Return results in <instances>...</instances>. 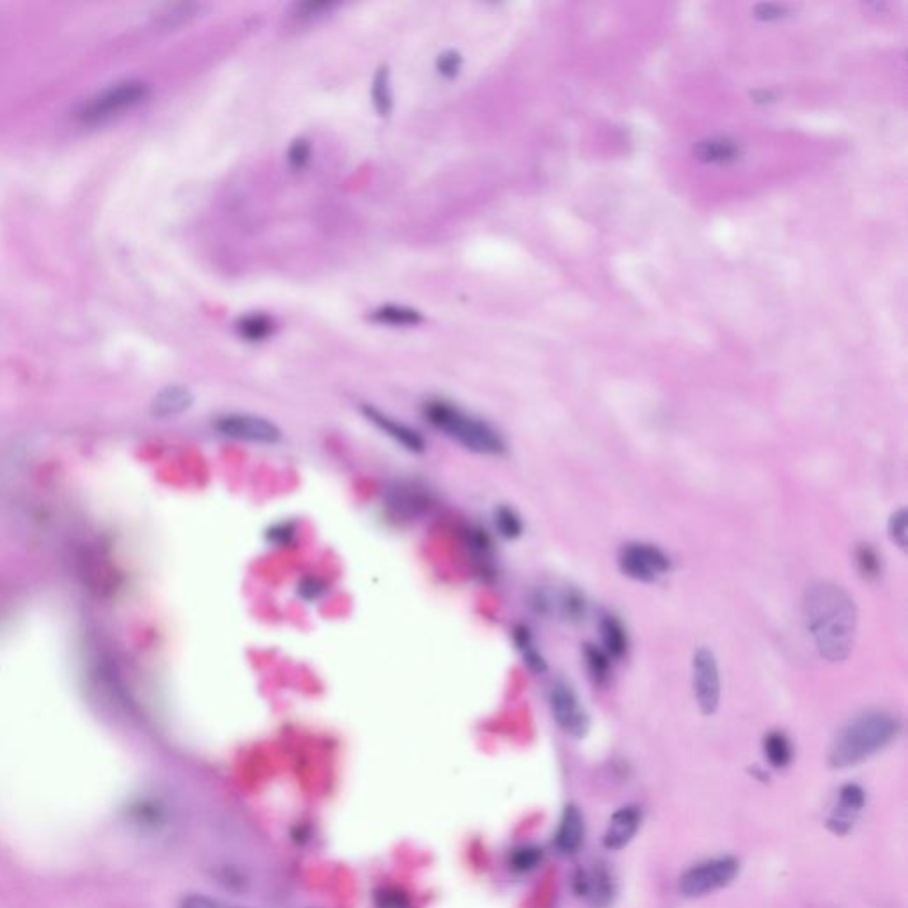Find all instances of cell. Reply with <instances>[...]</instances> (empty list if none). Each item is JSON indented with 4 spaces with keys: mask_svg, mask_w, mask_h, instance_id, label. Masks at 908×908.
<instances>
[{
    "mask_svg": "<svg viewBox=\"0 0 908 908\" xmlns=\"http://www.w3.org/2000/svg\"><path fill=\"white\" fill-rule=\"evenodd\" d=\"M804 621L816 650L829 662H843L854 650L857 611L845 589L830 582L809 586L804 595Z\"/></svg>",
    "mask_w": 908,
    "mask_h": 908,
    "instance_id": "cell-1",
    "label": "cell"
},
{
    "mask_svg": "<svg viewBox=\"0 0 908 908\" xmlns=\"http://www.w3.org/2000/svg\"><path fill=\"white\" fill-rule=\"evenodd\" d=\"M424 421L454 440L458 446L481 456H504L508 444L501 431L478 415L454 405L444 398H430L421 407Z\"/></svg>",
    "mask_w": 908,
    "mask_h": 908,
    "instance_id": "cell-2",
    "label": "cell"
},
{
    "mask_svg": "<svg viewBox=\"0 0 908 908\" xmlns=\"http://www.w3.org/2000/svg\"><path fill=\"white\" fill-rule=\"evenodd\" d=\"M901 722L889 712H866L839 731L829 749V765L836 770L857 767L884 751L900 735Z\"/></svg>",
    "mask_w": 908,
    "mask_h": 908,
    "instance_id": "cell-3",
    "label": "cell"
},
{
    "mask_svg": "<svg viewBox=\"0 0 908 908\" xmlns=\"http://www.w3.org/2000/svg\"><path fill=\"white\" fill-rule=\"evenodd\" d=\"M742 869V862L735 855H717L712 859L692 864L681 873L678 891L683 898L697 900L717 893L733 884Z\"/></svg>",
    "mask_w": 908,
    "mask_h": 908,
    "instance_id": "cell-4",
    "label": "cell"
},
{
    "mask_svg": "<svg viewBox=\"0 0 908 908\" xmlns=\"http://www.w3.org/2000/svg\"><path fill=\"white\" fill-rule=\"evenodd\" d=\"M149 96V86L142 80H125L103 89L89 98L77 112V119L84 125L102 123L125 110L134 109Z\"/></svg>",
    "mask_w": 908,
    "mask_h": 908,
    "instance_id": "cell-5",
    "label": "cell"
},
{
    "mask_svg": "<svg viewBox=\"0 0 908 908\" xmlns=\"http://www.w3.org/2000/svg\"><path fill=\"white\" fill-rule=\"evenodd\" d=\"M213 430L226 439L258 446H275L282 440V431L277 424L261 415L245 412H227L215 417Z\"/></svg>",
    "mask_w": 908,
    "mask_h": 908,
    "instance_id": "cell-6",
    "label": "cell"
},
{
    "mask_svg": "<svg viewBox=\"0 0 908 908\" xmlns=\"http://www.w3.org/2000/svg\"><path fill=\"white\" fill-rule=\"evenodd\" d=\"M619 568L630 579L655 582L671 570V559L655 545L628 543L619 552Z\"/></svg>",
    "mask_w": 908,
    "mask_h": 908,
    "instance_id": "cell-7",
    "label": "cell"
},
{
    "mask_svg": "<svg viewBox=\"0 0 908 908\" xmlns=\"http://www.w3.org/2000/svg\"><path fill=\"white\" fill-rule=\"evenodd\" d=\"M692 681L697 706L703 715H713L721 703V674L712 650L699 648L692 660Z\"/></svg>",
    "mask_w": 908,
    "mask_h": 908,
    "instance_id": "cell-8",
    "label": "cell"
},
{
    "mask_svg": "<svg viewBox=\"0 0 908 908\" xmlns=\"http://www.w3.org/2000/svg\"><path fill=\"white\" fill-rule=\"evenodd\" d=\"M548 703H550L554 721L566 735L573 736V738H584L588 735L589 726H591L589 715L580 705L579 697L568 683L556 681L548 692Z\"/></svg>",
    "mask_w": 908,
    "mask_h": 908,
    "instance_id": "cell-9",
    "label": "cell"
},
{
    "mask_svg": "<svg viewBox=\"0 0 908 908\" xmlns=\"http://www.w3.org/2000/svg\"><path fill=\"white\" fill-rule=\"evenodd\" d=\"M126 822L144 836H158L171 825V807L153 793L135 797L126 807Z\"/></svg>",
    "mask_w": 908,
    "mask_h": 908,
    "instance_id": "cell-10",
    "label": "cell"
},
{
    "mask_svg": "<svg viewBox=\"0 0 908 908\" xmlns=\"http://www.w3.org/2000/svg\"><path fill=\"white\" fill-rule=\"evenodd\" d=\"M866 802H868L866 791L859 784L848 783L841 786L836 804L832 807L830 815L827 816V822H825L827 829L836 836H846L850 830L854 829L855 823L866 807Z\"/></svg>",
    "mask_w": 908,
    "mask_h": 908,
    "instance_id": "cell-11",
    "label": "cell"
},
{
    "mask_svg": "<svg viewBox=\"0 0 908 908\" xmlns=\"http://www.w3.org/2000/svg\"><path fill=\"white\" fill-rule=\"evenodd\" d=\"M361 414L366 417L368 423L375 426L376 430L385 433L389 439L394 440L398 446L407 449L410 453L419 454L426 449V440H424L423 435L419 431L414 430L408 424L401 423L398 419H394L392 415L385 414L384 410L364 403V405H361Z\"/></svg>",
    "mask_w": 908,
    "mask_h": 908,
    "instance_id": "cell-12",
    "label": "cell"
},
{
    "mask_svg": "<svg viewBox=\"0 0 908 908\" xmlns=\"http://www.w3.org/2000/svg\"><path fill=\"white\" fill-rule=\"evenodd\" d=\"M642 809L635 804L619 807L618 811L611 816L607 829L603 832L602 845L609 852H619L625 850L632 841H634L637 832L641 830Z\"/></svg>",
    "mask_w": 908,
    "mask_h": 908,
    "instance_id": "cell-13",
    "label": "cell"
},
{
    "mask_svg": "<svg viewBox=\"0 0 908 908\" xmlns=\"http://www.w3.org/2000/svg\"><path fill=\"white\" fill-rule=\"evenodd\" d=\"M586 836V823L580 809L573 804L564 807L563 815L559 818L556 834H554V848L561 855H575L584 845Z\"/></svg>",
    "mask_w": 908,
    "mask_h": 908,
    "instance_id": "cell-14",
    "label": "cell"
},
{
    "mask_svg": "<svg viewBox=\"0 0 908 908\" xmlns=\"http://www.w3.org/2000/svg\"><path fill=\"white\" fill-rule=\"evenodd\" d=\"M616 898V880L612 875L611 869L607 864L598 862L595 868L588 871V891H586V900L591 901L595 908L611 907L612 901Z\"/></svg>",
    "mask_w": 908,
    "mask_h": 908,
    "instance_id": "cell-15",
    "label": "cell"
},
{
    "mask_svg": "<svg viewBox=\"0 0 908 908\" xmlns=\"http://www.w3.org/2000/svg\"><path fill=\"white\" fill-rule=\"evenodd\" d=\"M369 320L373 321V323H378V325H385V327L403 329V327L421 325L424 321V316L421 311H417L414 307L385 304V306L371 311Z\"/></svg>",
    "mask_w": 908,
    "mask_h": 908,
    "instance_id": "cell-16",
    "label": "cell"
},
{
    "mask_svg": "<svg viewBox=\"0 0 908 908\" xmlns=\"http://www.w3.org/2000/svg\"><path fill=\"white\" fill-rule=\"evenodd\" d=\"M371 103L376 116L389 118L394 110V91H392L391 70L389 66H378L371 80Z\"/></svg>",
    "mask_w": 908,
    "mask_h": 908,
    "instance_id": "cell-17",
    "label": "cell"
},
{
    "mask_svg": "<svg viewBox=\"0 0 908 908\" xmlns=\"http://www.w3.org/2000/svg\"><path fill=\"white\" fill-rule=\"evenodd\" d=\"M236 332L247 343H263L275 332V321L267 313L243 314L236 321Z\"/></svg>",
    "mask_w": 908,
    "mask_h": 908,
    "instance_id": "cell-18",
    "label": "cell"
},
{
    "mask_svg": "<svg viewBox=\"0 0 908 908\" xmlns=\"http://www.w3.org/2000/svg\"><path fill=\"white\" fill-rule=\"evenodd\" d=\"M194 396L183 385H171L164 391L160 392L157 400L153 403V410L158 417H174L180 415L192 407Z\"/></svg>",
    "mask_w": 908,
    "mask_h": 908,
    "instance_id": "cell-19",
    "label": "cell"
},
{
    "mask_svg": "<svg viewBox=\"0 0 908 908\" xmlns=\"http://www.w3.org/2000/svg\"><path fill=\"white\" fill-rule=\"evenodd\" d=\"M603 651L611 658H623L628 651V635L625 627L614 616H605L600 623Z\"/></svg>",
    "mask_w": 908,
    "mask_h": 908,
    "instance_id": "cell-20",
    "label": "cell"
},
{
    "mask_svg": "<svg viewBox=\"0 0 908 908\" xmlns=\"http://www.w3.org/2000/svg\"><path fill=\"white\" fill-rule=\"evenodd\" d=\"M763 754L772 768H786L793 760V747L790 738L781 731H770L763 740Z\"/></svg>",
    "mask_w": 908,
    "mask_h": 908,
    "instance_id": "cell-21",
    "label": "cell"
},
{
    "mask_svg": "<svg viewBox=\"0 0 908 908\" xmlns=\"http://www.w3.org/2000/svg\"><path fill=\"white\" fill-rule=\"evenodd\" d=\"M396 490L398 492H392V497L389 495V506L392 509H396L401 515L403 513L405 515H415V513H421L428 506V499L424 495L423 488L403 485L400 488H396Z\"/></svg>",
    "mask_w": 908,
    "mask_h": 908,
    "instance_id": "cell-22",
    "label": "cell"
},
{
    "mask_svg": "<svg viewBox=\"0 0 908 908\" xmlns=\"http://www.w3.org/2000/svg\"><path fill=\"white\" fill-rule=\"evenodd\" d=\"M513 641H515V646L520 651V655L524 658L525 666L529 667L533 673H545L547 664H545V658L541 657L540 651L534 644L531 630L525 625H517L515 630H513Z\"/></svg>",
    "mask_w": 908,
    "mask_h": 908,
    "instance_id": "cell-23",
    "label": "cell"
},
{
    "mask_svg": "<svg viewBox=\"0 0 908 908\" xmlns=\"http://www.w3.org/2000/svg\"><path fill=\"white\" fill-rule=\"evenodd\" d=\"M584 658H586V666H588L591 678H593L598 685H605V683L609 681V678H611V657H609L605 651L593 646V644H586V648H584Z\"/></svg>",
    "mask_w": 908,
    "mask_h": 908,
    "instance_id": "cell-24",
    "label": "cell"
},
{
    "mask_svg": "<svg viewBox=\"0 0 908 908\" xmlns=\"http://www.w3.org/2000/svg\"><path fill=\"white\" fill-rule=\"evenodd\" d=\"M495 529L506 540H517L524 533V522L517 511L509 506H499L494 513Z\"/></svg>",
    "mask_w": 908,
    "mask_h": 908,
    "instance_id": "cell-25",
    "label": "cell"
},
{
    "mask_svg": "<svg viewBox=\"0 0 908 908\" xmlns=\"http://www.w3.org/2000/svg\"><path fill=\"white\" fill-rule=\"evenodd\" d=\"M336 8V2H320V0L298 2L291 8V16L300 24H311V22H318L321 18L329 16L332 11H336Z\"/></svg>",
    "mask_w": 908,
    "mask_h": 908,
    "instance_id": "cell-26",
    "label": "cell"
},
{
    "mask_svg": "<svg viewBox=\"0 0 908 908\" xmlns=\"http://www.w3.org/2000/svg\"><path fill=\"white\" fill-rule=\"evenodd\" d=\"M543 861V850L534 845L518 846L511 852L509 866L517 873H529L540 866Z\"/></svg>",
    "mask_w": 908,
    "mask_h": 908,
    "instance_id": "cell-27",
    "label": "cell"
},
{
    "mask_svg": "<svg viewBox=\"0 0 908 908\" xmlns=\"http://www.w3.org/2000/svg\"><path fill=\"white\" fill-rule=\"evenodd\" d=\"M855 559H857V566H859V572L862 573L864 579H878L880 573H882V559L878 556L877 550L868 545V543H862L855 550Z\"/></svg>",
    "mask_w": 908,
    "mask_h": 908,
    "instance_id": "cell-28",
    "label": "cell"
},
{
    "mask_svg": "<svg viewBox=\"0 0 908 908\" xmlns=\"http://www.w3.org/2000/svg\"><path fill=\"white\" fill-rule=\"evenodd\" d=\"M286 160L293 171H304L313 160V144L306 137H298L286 151Z\"/></svg>",
    "mask_w": 908,
    "mask_h": 908,
    "instance_id": "cell-29",
    "label": "cell"
},
{
    "mask_svg": "<svg viewBox=\"0 0 908 908\" xmlns=\"http://www.w3.org/2000/svg\"><path fill=\"white\" fill-rule=\"evenodd\" d=\"M557 605H559V611L563 614V618L568 619V621H580V619H584L586 611H588L584 596L580 595L579 591H575V589H568L566 593H563Z\"/></svg>",
    "mask_w": 908,
    "mask_h": 908,
    "instance_id": "cell-30",
    "label": "cell"
},
{
    "mask_svg": "<svg viewBox=\"0 0 908 908\" xmlns=\"http://www.w3.org/2000/svg\"><path fill=\"white\" fill-rule=\"evenodd\" d=\"M178 908H249L231 901L213 898L210 894L185 893L178 900Z\"/></svg>",
    "mask_w": 908,
    "mask_h": 908,
    "instance_id": "cell-31",
    "label": "cell"
},
{
    "mask_svg": "<svg viewBox=\"0 0 908 908\" xmlns=\"http://www.w3.org/2000/svg\"><path fill=\"white\" fill-rule=\"evenodd\" d=\"M435 68L442 79L453 80L460 75L463 68V55L456 50H446L437 57Z\"/></svg>",
    "mask_w": 908,
    "mask_h": 908,
    "instance_id": "cell-32",
    "label": "cell"
},
{
    "mask_svg": "<svg viewBox=\"0 0 908 908\" xmlns=\"http://www.w3.org/2000/svg\"><path fill=\"white\" fill-rule=\"evenodd\" d=\"M889 534H891V540L901 548V550H907L908 545V513L907 509L901 508L893 513V517L889 520Z\"/></svg>",
    "mask_w": 908,
    "mask_h": 908,
    "instance_id": "cell-33",
    "label": "cell"
},
{
    "mask_svg": "<svg viewBox=\"0 0 908 908\" xmlns=\"http://www.w3.org/2000/svg\"><path fill=\"white\" fill-rule=\"evenodd\" d=\"M197 9H199L197 4H180V6H173V8L165 13L162 22H164L165 27H176V25L183 24V22H187L190 18H194Z\"/></svg>",
    "mask_w": 908,
    "mask_h": 908,
    "instance_id": "cell-34",
    "label": "cell"
},
{
    "mask_svg": "<svg viewBox=\"0 0 908 908\" xmlns=\"http://www.w3.org/2000/svg\"><path fill=\"white\" fill-rule=\"evenodd\" d=\"M298 593L302 595L304 600H316V598H321V595L325 593V586H323L321 580L304 579L302 584L298 586Z\"/></svg>",
    "mask_w": 908,
    "mask_h": 908,
    "instance_id": "cell-35",
    "label": "cell"
},
{
    "mask_svg": "<svg viewBox=\"0 0 908 908\" xmlns=\"http://www.w3.org/2000/svg\"><path fill=\"white\" fill-rule=\"evenodd\" d=\"M293 536H295V531L290 524H277L274 529L268 531V540L272 541L274 545H286Z\"/></svg>",
    "mask_w": 908,
    "mask_h": 908,
    "instance_id": "cell-36",
    "label": "cell"
}]
</instances>
